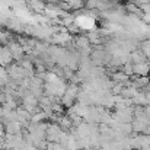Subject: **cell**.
<instances>
[{"mask_svg": "<svg viewBox=\"0 0 150 150\" xmlns=\"http://www.w3.org/2000/svg\"><path fill=\"white\" fill-rule=\"evenodd\" d=\"M22 124L19 121H12V122H7L4 130H6V134H10V136H16V134H21L22 131Z\"/></svg>", "mask_w": 150, "mask_h": 150, "instance_id": "obj_1", "label": "cell"}, {"mask_svg": "<svg viewBox=\"0 0 150 150\" xmlns=\"http://www.w3.org/2000/svg\"><path fill=\"white\" fill-rule=\"evenodd\" d=\"M133 69H134V74H137V76H140V77L147 76V74L150 73V63L144 61V63L134 64V66H133Z\"/></svg>", "mask_w": 150, "mask_h": 150, "instance_id": "obj_2", "label": "cell"}, {"mask_svg": "<svg viewBox=\"0 0 150 150\" xmlns=\"http://www.w3.org/2000/svg\"><path fill=\"white\" fill-rule=\"evenodd\" d=\"M9 50L12 52V55H13V58H16V60H21L22 58V55H23V47H21V44H18V42H10L9 44Z\"/></svg>", "mask_w": 150, "mask_h": 150, "instance_id": "obj_3", "label": "cell"}, {"mask_svg": "<svg viewBox=\"0 0 150 150\" xmlns=\"http://www.w3.org/2000/svg\"><path fill=\"white\" fill-rule=\"evenodd\" d=\"M12 60H13V55H12L10 50L9 48H1V51H0V64L1 66H9Z\"/></svg>", "mask_w": 150, "mask_h": 150, "instance_id": "obj_4", "label": "cell"}, {"mask_svg": "<svg viewBox=\"0 0 150 150\" xmlns=\"http://www.w3.org/2000/svg\"><path fill=\"white\" fill-rule=\"evenodd\" d=\"M133 103L136 105V106H143V105H146V103H149V100H147V96H146V92H137L134 96H133Z\"/></svg>", "mask_w": 150, "mask_h": 150, "instance_id": "obj_5", "label": "cell"}, {"mask_svg": "<svg viewBox=\"0 0 150 150\" xmlns=\"http://www.w3.org/2000/svg\"><path fill=\"white\" fill-rule=\"evenodd\" d=\"M130 60L134 63V64H139V63H144L146 61V55L142 50H134L130 54Z\"/></svg>", "mask_w": 150, "mask_h": 150, "instance_id": "obj_6", "label": "cell"}, {"mask_svg": "<svg viewBox=\"0 0 150 150\" xmlns=\"http://www.w3.org/2000/svg\"><path fill=\"white\" fill-rule=\"evenodd\" d=\"M45 118H47V115H45V112L41 109L40 112L31 115V124H40V122H42Z\"/></svg>", "mask_w": 150, "mask_h": 150, "instance_id": "obj_7", "label": "cell"}, {"mask_svg": "<svg viewBox=\"0 0 150 150\" xmlns=\"http://www.w3.org/2000/svg\"><path fill=\"white\" fill-rule=\"evenodd\" d=\"M122 69H124V73H125L128 77H130L131 74H134V69H133V64H131V63H125Z\"/></svg>", "mask_w": 150, "mask_h": 150, "instance_id": "obj_8", "label": "cell"}, {"mask_svg": "<svg viewBox=\"0 0 150 150\" xmlns=\"http://www.w3.org/2000/svg\"><path fill=\"white\" fill-rule=\"evenodd\" d=\"M88 38H89V42H91V44H100V35L99 34H95V32H93V34H91Z\"/></svg>", "mask_w": 150, "mask_h": 150, "instance_id": "obj_9", "label": "cell"}, {"mask_svg": "<svg viewBox=\"0 0 150 150\" xmlns=\"http://www.w3.org/2000/svg\"><path fill=\"white\" fill-rule=\"evenodd\" d=\"M29 1H31V6H32V7H35V9H38V10L44 9V3H42V0H29Z\"/></svg>", "mask_w": 150, "mask_h": 150, "instance_id": "obj_10", "label": "cell"}, {"mask_svg": "<svg viewBox=\"0 0 150 150\" xmlns=\"http://www.w3.org/2000/svg\"><path fill=\"white\" fill-rule=\"evenodd\" d=\"M0 149H3V139L0 137Z\"/></svg>", "mask_w": 150, "mask_h": 150, "instance_id": "obj_11", "label": "cell"}]
</instances>
